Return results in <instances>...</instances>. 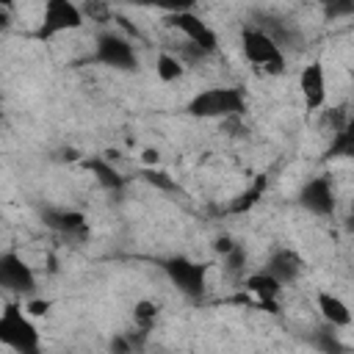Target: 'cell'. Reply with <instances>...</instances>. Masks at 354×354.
I'll return each instance as SVG.
<instances>
[{"instance_id": "18", "label": "cell", "mask_w": 354, "mask_h": 354, "mask_svg": "<svg viewBox=\"0 0 354 354\" xmlns=\"http://www.w3.org/2000/svg\"><path fill=\"white\" fill-rule=\"evenodd\" d=\"M326 155L329 158H351L354 155V130H351V122L332 136V144H329Z\"/></svg>"}, {"instance_id": "16", "label": "cell", "mask_w": 354, "mask_h": 354, "mask_svg": "<svg viewBox=\"0 0 354 354\" xmlns=\"http://www.w3.org/2000/svg\"><path fill=\"white\" fill-rule=\"evenodd\" d=\"M266 188H268V177L266 174H257L232 202H230V207H227V213H232V216H241V213H246V210H252L260 199H263V194H266Z\"/></svg>"}, {"instance_id": "7", "label": "cell", "mask_w": 354, "mask_h": 354, "mask_svg": "<svg viewBox=\"0 0 354 354\" xmlns=\"http://www.w3.org/2000/svg\"><path fill=\"white\" fill-rule=\"evenodd\" d=\"M171 28H177L185 39H188V44L191 47H196V50H202L205 55L207 53H216V47H218V36H216V30L199 17V14H194V11H188V8H183V11H174L169 19H166Z\"/></svg>"}, {"instance_id": "20", "label": "cell", "mask_w": 354, "mask_h": 354, "mask_svg": "<svg viewBox=\"0 0 354 354\" xmlns=\"http://www.w3.org/2000/svg\"><path fill=\"white\" fill-rule=\"evenodd\" d=\"M221 260H224V271H227V274L243 277V271H246V249H243L241 243H235L232 252H227Z\"/></svg>"}, {"instance_id": "25", "label": "cell", "mask_w": 354, "mask_h": 354, "mask_svg": "<svg viewBox=\"0 0 354 354\" xmlns=\"http://www.w3.org/2000/svg\"><path fill=\"white\" fill-rule=\"evenodd\" d=\"M232 246H235V241L230 238V235H218L216 241H213V249H216V254H227V252H232Z\"/></svg>"}, {"instance_id": "19", "label": "cell", "mask_w": 354, "mask_h": 354, "mask_svg": "<svg viewBox=\"0 0 354 354\" xmlns=\"http://www.w3.org/2000/svg\"><path fill=\"white\" fill-rule=\"evenodd\" d=\"M155 318H158V304H155V301L141 299V301L133 304V321H136V326H138L141 332H149L152 324H155Z\"/></svg>"}, {"instance_id": "3", "label": "cell", "mask_w": 354, "mask_h": 354, "mask_svg": "<svg viewBox=\"0 0 354 354\" xmlns=\"http://www.w3.org/2000/svg\"><path fill=\"white\" fill-rule=\"evenodd\" d=\"M241 50L249 64L268 75H282L285 72V53L282 47L263 30V28H246L241 33Z\"/></svg>"}, {"instance_id": "1", "label": "cell", "mask_w": 354, "mask_h": 354, "mask_svg": "<svg viewBox=\"0 0 354 354\" xmlns=\"http://www.w3.org/2000/svg\"><path fill=\"white\" fill-rule=\"evenodd\" d=\"M0 343L17 354H41V335L19 301L0 310Z\"/></svg>"}, {"instance_id": "4", "label": "cell", "mask_w": 354, "mask_h": 354, "mask_svg": "<svg viewBox=\"0 0 354 354\" xmlns=\"http://www.w3.org/2000/svg\"><path fill=\"white\" fill-rule=\"evenodd\" d=\"M160 268L185 299H194V301L202 299V293L207 288V266L205 263H194L183 254H171V257L160 260Z\"/></svg>"}, {"instance_id": "27", "label": "cell", "mask_w": 354, "mask_h": 354, "mask_svg": "<svg viewBox=\"0 0 354 354\" xmlns=\"http://www.w3.org/2000/svg\"><path fill=\"white\" fill-rule=\"evenodd\" d=\"M8 25H11V17L6 8H0V28H8Z\"/></svg>"}, {"instance_id": "15", "label": "cell", "mask_w": 354, "mask_h": 354, "mask_svg": "<svg viewBox=\"0 0 354 354\" xmlns=\"http://www.w3.org/2000/svg\"><path fill=\"white\" fill-rule=\"evenodd\" d=\"M44 224L64 235H80L86 232V216L80 210H47Z\"/></svg>"}, {"instance_id": "6", "label": "cell", "mask_w": 354, "mask_h": 354, "mask_svg": "<svg viewBox=\"0 0 354 354\" xmlns=\"http://www.w3.org/2000/svg\"><path fill=\"white\" fill-rule=\"evenodd\" d=\"M83 25V11L80 6H75L72 0H47L44 3V14L41 22L36 28V39H53L64 30H77Z\"/></svg>"}, {"instance_id": "10", "label": "cell", "mask_w": 354, "mask_h": 354, "mask_svg": "<svg viewBox=\"0 0 354 354\" xmlns=\"http://www.w3.org/2000/svg\"><path fill=\"white\" fill-rule=\"evenodd\" d=\"M299 205L315 216H332L335 213V188L326 174L313 177L299 191Z\"/></svg>"}, {"instance_id": "5", "label": "cell", "mask_w": 354, "mask_h": 354, "mask_svg": "<svg viewBox=\"0 0 354 354\" xmlns=\"http://www.w3.org/2000/svg\"><path fill=\"white\" fill-rule=\"evenodd\" d=\"M94 61L102 64V66H111V69H122V72H130L138 66V53L133 47V41L122 33H113V30H105L97 36V47H94Z\"/></svg>"}, {"instance_id": "24", "label": "cell", "mask_w": 354, "mask_h": 354, "mask_svg": "<svg viewBox=\"0 0 354 354\" xmlns=\"http://www.w3.org/2000/svg\"><path fill=\"white\" fill-rule=\"evenodd\" d=\"M108 351H111V354H133L136 348L130 346L127 335H113V337H111V343H108Z\"/></svg>"}, {"instance_id": "9", "label": "cell", "mask_w": 354, "mask_h": 354, "mask_svg": "<svg viewBox=\"0 0 354 354\" xmlns=\"http://www.w3.org/2000/svg\"><path fill=\"white\" fill-rule=\"evenodd\" d=\"M299 91L307 113H315L326 102V72L321 61H310L299 75Z\"/></svg>"}, {"instance_id": "22", "label": "cell", "mask_w": 354, "mask_h": 354, "mask_svg": "<svg viewBox=\"0 0 354 354\" xmlns=\"http://www.w3.org/2000/svg\"><path fill=\"white\" fill-rule=\"evenodd\" d=\"M80 11H83V19H86V14H88V17H94L97 22H108V19L113 17V11H111L108 6H102V3H86Z\"/></svg>"}, {"instance_id": "14", "label": "cell", "mask_w": 354, "mask_h": 354, "mask_svg": "<svg viewBox=\"0 0 354 354\" xmlns=\"http://www.w3.org/2000/svg\"><path fill=\"white\" fill-rule=\"evenodd\" d=\"M83 169L91 171L94 180H97L102 188H108V191H119V188H124V177H122V171H119L111 160H105L102 155H100V158H86V160H83Z\"/></svg>"}, {"instance_id": "11", "label": "cell", "mask_w": 354, "mask_h": 354, "mask_svg": "<svg viewBox=\"0 0 354 354\" xmlns=\"http://www.w3.org/2000/svg\"><path fill=\"white\" fill-rule=\"evenodd\" d=\"M263 271L271 274L279 285H290V282H296L299 274L304 271V260H301L293 249H277V252L268 257V263H266Z\"/></svg>"}, {"instance_id": "17", "label": "cell", "mask_w": 354, "mask_h": 354, "mask_svg": "<svg viewBox=\"0 0 354 354\" xmlns=\"http://www.w3.org/2000/svg\"><path fill=\"white\" fill-rule=\"evenodd\" d=\"M155 75L160 83H174L185 75V64H183V58H177L171 53H160L155 58Z\"/></svg>"}, {"instance_id": "8", "label": "cell", "mask_w": 354, "mask_h": 354, "mask_svg": "<svg viewBox=\"0 0 354 354\" xmlns=\"http://www.w3.org/2000/svg\"><path fill=\"white\" fill-rule=\"evenodd\" d=\"M0 290L14 296H30L36 290V274L17 252L0 254Z\"/></svg>"}, {"instance_id": "26", "label": "cell", "mask_w": 354, "mask_h": 354, "mask_svg": "<svg viewBox=\"0 0 354 354\" xmlns=\"http://www.w3.org/2000/svg\"><path fill=\"white\" fill-rule=\"evenodd\" d=\"M141 160H144L147 169H155V166L160 163V152H158V149H144V152H141Z\"/></svg>"}, {"instance_id": "23", "label": "cell", "mask_w": 354, "mask_h": 354, "mask_svg": "<svg viewBox=\"0 0 354 354\" xmlns=\"http://www.w3.org/2000/svg\"><path fill=\"white\" fill-rule=\"evenodd\" d=\"M22 307H25V313H28L30 318H41V315H47V313H50L53 301H50V299H28Z\"/></svg>"}, {"instance_id": "2", "label": "cell", "mask_w": 354, "mask_h": 354, "mask_svg": "<svg viewBox=\"0 0 354 354\" xmlns=\"http://www.w3.org/2000/svg\"><path fill=\"white\" fill-rule=\"evenodd\" d=\"M191 116L196 119H238L243 116L246 111V94L235 86H213V88H205L199 91L188 108H185Z\"/></svg>"}, {"instance_id": "21", "label": "cell", "mask_w": 354, "mask_h": 354, "mask_svg": "<svg viewBox=\"0 0 354 354\" xmlns=\"http://www.w3.org/2000/svg\"><path fill=\"white\" fill-rule=\"evenodd\" d=\"M141 177H144V183H149V185L158 188V191H180V185H177L166 171H160V169H144Z\"/></svg>"}, {"instance_id": "13", "label": "cell", "mask_w": 354, "mask_h": 354, "mask_svg": "<svg viewBox=\"0 0 354 354\" xmlns=\"http://www.w3.org/2000/svg\"><path fill=\"white\" fill-rule=\"evenodd\" d=\"M243 290L252 293L257 301H279L282 285H279L271 274L254 271V274H246V277H243Z\"/></svg>"}, {"instance_id": "12", "label": "cell", "mask_w": 354, "mask_h": 354, "mask_svg": "<svg viewBox=\"0 0 354 354\" xmlns=\"http://www.w3.org/2000/svg\"><path fill=\"white\" fill-rule=\"evenodd\" d=\"M315 301H318L321 318H324L332 329H335V326H348V324H351V310H348V304H346L340 296H335V293H329V290H318Z\"/></svg>"}]
</instances>
